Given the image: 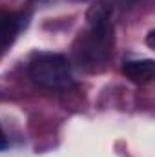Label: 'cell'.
I'll return each mask as SVG.
<instances>
[{"label":"cell","instance_id":"6da1fadb","mask_svg":"<svg viewBox=\"0 0 155 157\" xmlns=\"http://www.w3.org/2000/svg\"><path fill=\"white\" fill-rule=\"evenodd\" d=\"M29 75L35 84L47 90H64L73 84L70 60L59 53L35 55L29 64Z\"/></svg>","mask_w":155,"mask_h":157},{"label":"cell","instance_id":"7a4b0ae2","mask_svg":"<svg viewBox=\"0 0 155 157\" xmlns=\"http://www.w3.org/2000/svg\"><path fill=\"white\" fill-rule=\"evenodd\" d=\"M22 15L13 11H0V59L13 46L18 31L22 29Z\"/></svg>","mask_w":155,"mask_h":157},{"label":"cell","instance_id":"3957f363","mask_svg":"<svg viewBox=\"0 0 155 157\" xmlns=\"http://www.w3.org/2000/svg\"><path fill=\"white\" fill-rule=\"evenodd\" d=\"M122 73L131 82L144 84L150 82L155 75V62L152 59H141V60H128L122 66Z\"/></svg>","mask_w":155,"mask_h":157},{"label":"cell","instance_id":"277c9868","mask_svg":"<svg viewBox=\"0 0 155 157\" xmlns=\"http://www.w3.org/2000/svg\"><path fill=\"white\" fill-rule=\"evenodd\" d=\"M88 29H110L112 28V6L104 0L89 6L86 13Z\"/></svg>","mask_w":155,"mask_h":157},{"label":"cell","instance_id":"5b68a950","mask_svg":"<svg viewBox=\"0 0 155 157\" xmlns=\"http://www.w3.org/2000/svg\"><path fill=\"white\" fill-rule=\"evenodd\" d=\"M6 148H7V139H6V135H4V132L0 128V152L6 150Z\"/></svg>","mask_w":155,"mask_h":157}]
</instances>
